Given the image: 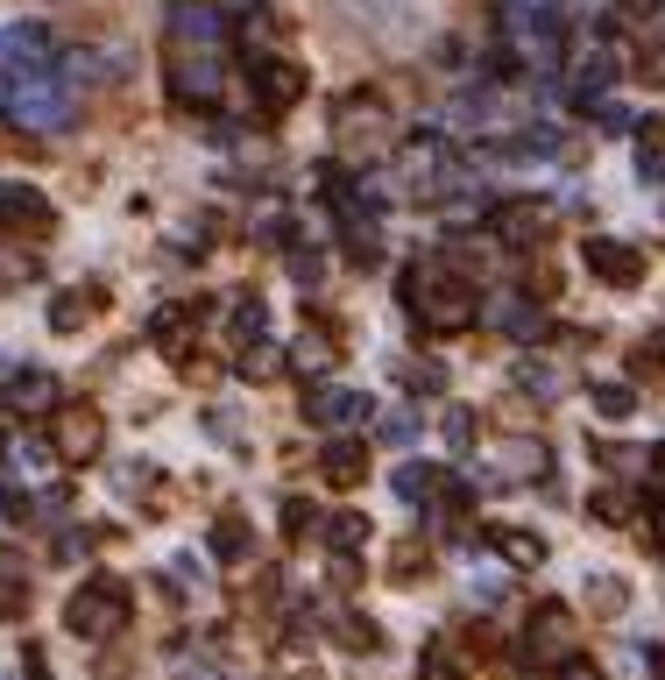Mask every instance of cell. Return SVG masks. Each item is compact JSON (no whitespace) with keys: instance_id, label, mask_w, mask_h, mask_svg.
<instances>
[{"instance_id":"42","label":"cell","mask_w":665,"mask_h":680,"mask_svg":"<svg viewBox=\"0 0 665 680\" xmlns=\"http://www.w3.org/2000/svg\"><path fill=\"white\" fill-rule=\"evenodd\" d=\"M467 433H475V418H467V412L446 418V440H454V446H467Z\"/></svg>"},{"instance_id":"1","label":"cell","mask_w":665,"mask_h":680,"mask_svg":"<svg viewBox=\"0 0 665 680\" xmlns=\"http://www.w3.org/2000/svg\"><path fill=\"white\" fill-rule=\"evenodd\" d=\"M404 305H410V319H425L433 334H460V326H475V319H482L475 284L454 277L446 263H418V269H404Z\"/></svg>"},{"instance_id":"28","label":"cell","mask_w":665,"mask_h":680,"mask_svg":"<svg viewBox=\"0 0 665 680\" xmlns=\"http://www.w3.org/2000/svg\"><path fill=\"white\" fill-rule=\"evenodd\" d=\"M332 638H340L347 652H376V645H383V631H376V624H361V617H340V631H332Z\"/></svg>"},{"instance_id":"3","label":"cell","mask_w":665,"mask_h":680,"mask_svg":"<svg viewBox=\"0 0 665 680\" xmlns=\"http://www.w3.org/2000/svg\"><path fill=\"white\" fill-rule=\"evenodd\" d=\"M64 617H71V631H78V638L107 645V638L128 624V589H121L113 574H100V581H86V589L71 595V610H64Z\"/></svg>"},{"instance_id":"17","label":"cell","mask_w":665,"mask_h":680,"mask_svg":"<svg viewBox=\"0 0 665 680\" xmlns=\"http://www.w3.org/2000/svg\"><path fill=\"white\" fill-rule=\"evenodd\" d=\"M482 319H488V326H503L510 341H538V305H532V298H517V290L488 298V305H482Z\"/></svg>"},{"instance_id":"26","label":"cell","mask_w":665,"mask_h":680,"mask_svg":"<svg viewBox=\"0 0 665 680\" xmlns=\"http://www.w3.org/2000/svg\"><path fill=\"white\" fill-rule=\"evenodd\" d=\"M397 376H404V391H418V397H425V391H446V368H439V362H404Z\"/></svg>"},{"instance_id":"41","label":"cell","mask_w":665,"mask_h":680,"mask_svg":"<svg viewBox=\"0 0 665 680\" xmlns=\"http://www.w3.org/2000/svg\"><path fill=\"white\" fill-rule=\"evenodd\" d=\"M559 680H602V673L588 667V659H574V652H566V667H559Z\"/></svg>"},{"instance_id":"34","label":"cell","mask_w":665,"mask_h":680,"mask_svg":"<svg viewBox=\"0 0 665 680\" xmlns=\"http://www.w3.org/2000/svg\"><path fill=\"white\" fill-rule=\"evenodd\" d=\"M588 595H595V610H623V602H631V589H623V581H588Z\"/></svg>"},{"instance_id":"24","label":"cell","mask_w":665,"mask_h":680,"mask_svg":"<svg viewBox=\"0 0 665 680\" xmlns=\"http://www.w3.org/2000/svg\"><path fill=\"white\" fill-rule=\"evenodd\" d=\"M488 546H496L503 560H517V568H538V560H545V539L538 532H488Z\"/></svg>"},{"instance_id":"12","label":"cell","mask_w":665,"mask_h":680,"mask_svg":"<svg viewBox=\"0 0 665 680\" xmlns=\"http://www.w3.org/2000/svg\"><path fill=\"white\" fill-rule=\"evenodd\" d=\"M488 227H496L503 248H538L545 242V206L538 199H503L496 213H488Z\"/></svg>"},{"instance_id":"10","label":"cell","mask_w":665,"mask_h":680,"mask_svg":"<svg viewBox=\"0 0 665 680\" xmlns=\"http://www.w3.org/2000/svg\"><path fill=\"white\" fill-rule=\"evenodd\" d=\"M332 128H340V142H355V149L368 142V149H376L383 135H389V114H383L376 92H347L340 114H332Z\"/></svg>"},{"instance_id":"36","label":"cell","mask_w":665,"mask_h":680,"mask_svg":"<svg viewBox=\"0 0 665 680\" xmlns=\"http://www.w3.org/2000/svg\"><path fill=\"white\" fill-rule=\"evenodd\" d=\"M588 518H602V524H623L631 511H623V490H602L595 503H588Z\"/></svg>"},{"instance_id":"33","label":"cell","mask_w":665,"mask_h":680,"mask_svg":"<svg viewBox=\"0 0 665 680\" xmlns=\"http://www.w3.org/2000/svg\"><path fill=\"white\" fill-rule=\"evenodd\" d=\"M425 680H467V673L454 667V645H433V652H425Z\"/></svg>"},{"instance_id":"15","label":"cell","mask_w":665,"mask_h":680,"mask_svg":"<svg viewBox=\"0 0 665 680\" xmlns=\"http://www.w3.org/2000/svg\"><path fill=\"white\" fill-rule=\"evenodd\" d=\"M524 652H532V659H566V652H574V624H566L559 602H545V610L532 617V631H524Z\"/></svg>"},{"instance_id":"7","label":"cell","mask_w":665,"mask_h":680,"mask_svg":"<svg viewBox=\"0 0 665 680\" xmlns=\"http://www.w3.org/2000/svg\"><path fill=\"white\" fill-rule=\"evenodd\" d=\"M248 79H256V107L262 114H290L305 100V65H298V57H256Z\"/></svg>"},{"instance_id":"25","label":"cell","mask_w":665,"mask_h":680,"mask_svg":"<svg viewBox=\"0 0 665 680\" xmlns=\"http://www.w3.org/2000/svg\"><path fill=\"white\" fill-rule=\"evenodd\" d=\"M212 553H220V560H241V553H248V524H241V518H220V524H212Z\"/></svg>"},{"instance_id":"37","label":"cell","mask_w":665,"mask_h":680,"mask_svg":"<svg viewBox=\"0 0 665 680\" xmlns=\"http://www.w3.org/2000/svg\"><path fill=\"white\" fill-rule=\"evenodd\" d=\"M631 14H637V22H644V29H652L658 43H665V0H631Z\"/></svg>"},{"instance_id":"30","label":"cell","mask_w":665,"mask_h":680,"mask_svg":"<svg viewBox=\"0 0 665 680\" xmlns=\"http://www.w3.org/2000/svg\"><path fill=\"white\" fill-rule=\"evenodd\" d=\"M185 326H191V313H185V305H163V313H156V319H149V334H156V341H170V347H178V334H185Z\"/></svg>"},{"instance_id":"6","label":"cell","mask_w":665,"mask_h":680,"mask_svg":"<svg viewBox=\"0 0 665 680\" xmlns=\"http://www.w3.org/2000/svg\"><path fill=\"white\" fill-rule=\"evenodd\" d=\"M227 14L220 0H170V50H220Z\"/></svg>"},{"instance_id":"38","label":"cell","mask_w":665,"mask_h":680,"mask_svg":"<svg viewBox=\"0 0 665 680\" xmlns=\"http://www.w3.org/2000/svg\"><path fill=\"white\" fill-rule=\"evenodd\" d=\"M319 256H305V248H290V277H298V284H319Z\"/></svg>"},{"instance_id":"14","label":"cell","mask_w":665,"mask_h":680,"mask_svg":"<svg viewBox=\"0 0 665 680\" xmlns=\"http://www.w3.org/2000/svg\"><path fill=\"white\" fill-rule=\"evenodd\" d=\"M397 185H404V191H446V149H439V142H404Z\"/></svg>"},{"instance_id":"8","label":"cell","mask_w":665,"mask_h":680,"mask_svg":"<svg viewBox=\"0 0 665 680\" xmlns=\"http://www.w3.org/2000/svg\"><path fill=\"white\" fill-rule=\"evenodd\" d=\"M580 263L595 269V284H616V290L644 284V256H637L631 242H616V235H588V248H580Z\"/></svg>"},{"instance_id":"19","label":"cell","mask_w":665,"mask_h":680,"mask_svg":"<svg viewBox=\"0 0 665 680\" xmlns=\"http://www.w3.org/2000/svg\"><path fill=\"white\" fill-rule=\"evenodd\" d=\"M566 383H574V376H566L559 362H532V355L517 362V391H524V397H538V404H553Z\"/></svg>"},{"instance_id":"20","label":"cell","mask_w":665,"mask_h":680,"mask_svg":"<svg viewBox=\"0 0 665 680\" xmlns=\"http://www.w3.org/2000/svg\"><path fill=\"white\" fill-rule=\"evenodd\" d=\"M100 305H107V290H64V298L50 305V326H57V334H78Z\"/></svg>"},{"instance_id":"21","label":"cell","mask_w":665,"mask_h":680,"mask_svg":"<svg viewBox=\"0 0 665 680\" xmlns=\"http://www.w3.org/2000/svg\"><path fill=\"white\" fill-rule=\"evenodd\" d=\"M637 178L644 185H665V121H652L637 135Z\"/></svg>"},{"instance_id":"31","label":"cell","mask_w":665,"mask_h":680,"mask_svg":"<svg viewBox=\"0 0 665 680\" xmlns=\"http://www.w3.org/2000/svg\"><path fill=\"white\" fill-rule=\"evenodd\" d=\"M298 368H305V376H311V368H332V341L326 334H305L298 341Z\"/></svg>"},{"instance_id":"39","label":"cell","mask_w":665,"mask_h":680,"mask_svg":"<svg viewBox=\"0 0 665 680\" xmlns=\"http://www.w3.org/2000/svg\"><path fill=\"white\" fill-rule=\"evenodd\" d=\"M305 524H311V511H305V496H290V503H284V532H290V539H305Z\"/></svg>"},{"instance_id":"9","label":"cell","mask_w":665,"mask_h":680,"mask_svg":"<svg viewBox=\"0 0 665 680\" xmlns=\"http://www.w3.org/2000/svg\"><path fill=\"white\" fill-rule=\"evenodd\" d=\"M50 199L29 185H0V235H50Z\"/></svg>"},{"instance_id":"11","label":"cell","mask_w":665,"mask_h":680,"mask_svg":"<svg viewBox=\"0 0 665 680\" xmlns=\"http://www.w3.org/2000/svg\"><path fill=\"white\" fill-rule=\"evenodd\" d=\"M50 50H57V36L43 22H8L0 29V71H36V65H50Z\"/></svg>"},{"instance_id":"5","label":"cell","mask_w":665,"mask_h":680,"mask_svg":"<svg viewBox=\"0 0 665 680\" xmlns=\"http://www.w3.org/2000/svg\"><path fill=\"white\" fill-rule=\"evenodd\" d=\"M170 100L178 107L220 100V50H170Z\"/></svg>"},{"instance_id":"35","label":"cell","mask_w":665,"mask_h":680,"mask_svg":"<svg viewBox=\"0 0 665 680\" xmlns=\"http://www.w3.org/2000/svg\"><path fill=\"white\" fill-rule=\"evenodd\" d=\"M595 114H602V135H631V128H637V121H631V107H623V100H602Z\"/></svg>"},{"instance_id":"4","label":"cell","mask_w":665,"mask_h":680,"mask_svg":"<svg viewBox=\"0 0 665 680\" xmlns=\"http://www.w3.org/2000/svg\"><path fill=\"white\" fill-rule=\"evenodd\" d=\"M475 490H517V482H545V446L538 440H503L467 469Z\"/></svg>"},{"instance_id":"13","label":"cell","mask_w":665,"mask_h":680,"mask_svg":"<svg viewBox=\"0 0 665 680\" xmlns=\"http://www.w3.org/2000/svg\"><path fill=\"white\" fill-rule=\"evenodd\" d=\"M100 412H92V404H64V412H57V454L64 461H86V454H100Z\"/></svg>"},{"instance_id":"27","label":"cell","mask_w":665,"mask_h":680,"mask_svg":"<svg viewBox=\"0 0 665 680\" xmlns=\"http://www.w3.org/2000/svg\"><path fill=\"white\" fill-rule=\"evenodd\" d=\"M595 412H602V418H631V412H637L631 383H602V391H595Z\"/></svg>"},{"instance_id":"2","label":"cell","mask_w":665,"mask_h":680,"mask_svg":"<svg viewBox=\"0 0 665 680\" xmlns=\"http://www.w3.org/2000/svg\"><path fill=\"white\" fill-rule=\"evenodd\" d=\"M71 86L57 79L50 65H36V71H0V114H8L14 128H36V135H57V128H71Z\"/></svg>"},{"instance_id":"32","label":"cell","mask_w":665,"mask_h":680,"mask_svg":"<svg viewBox=\"0 0 665 680\" xmlns=\"http://www.w3.org/2000/svg\"><path fill=\"white\" fill-rule=\"evenodd\" d=\"M277 362H284L277 347H256V341L241 347V376H277Z\"/></svg>"},{"instance_id":"22","label":"cell","mask_w":665,"mask_h":680,"mask_svg":"<svg viewBox=\"0 0 665 680\" xmlns=\"http://www.w3.org/2000/svg\"><path fill=\"white\" fill-rule=\"evenodd\" d=\"M50 397H57L50 376H14L8 383V412H50Z\"/></svg>"},{"instance_id":"18","label":"cell","mask_w":665,"mask_h":680,"mask_svg":"<svg viewBox=\"0 0 665 680\" xmlns=\"http://www.w3.org/2000/svg\"><path fill=\"white\" fill-rule=\"evenodd\" d=\"M319 475H326V490H355V482H368V446L332 440V446H326V461H319Z\"/></svg>"},{"instance_id":"16","label":"cell","mask_w":665,"mask_h":680,"mask_svg":"<svg viewBox=\"0 0 665 680\" xmlns=\"http://www.w3.org/2000/svg\"><path fill=\"white\" fill-rule=\"evenodd\" d=\"M305 418H311V425H355V418H368V397H361V391H340V383H326V391L305 397Z\"/></svg>"},{"instance_id":"23","label":"cell","mask_w":665,"mask_h":680,"mask_svg":"<svg viewBox=\"0 0 665 680\" xmlns=\"http://www.w3.org/2000/svg\"><path fill=\"white\" fill-rule=\"evenodd\" d=\"M319 539H326L332 553H355L361 539H368V518H361V511H340V518H326V524H319Z\"/></svg>"},{"instance_id":"29","label":"cell","mask_w":665,"mask_h":680,"mask_svg":"<svg viewBox=\"0 0 665 680\" xmlns=\"http://www.w3.org/2000/svg\"><path fill=\"white\" fill-rule=\"evenodd\" d=\"M433 490H439V469H418V461H410V469H397V496L418 503V496H433Z\"/></svg>"},{"instance_id":"40","label":"cell","mask_w":665,"mask_h":680,"mask_svg":"<svg viewBox=\"0 0 665 680\" xmlns=\"http://www.w3.org/2000/svg\"><path fill=\"white\" fill-rule=\"evenodd\" d=\"M410 433H418V418H410V412H389L383 418V440H410Z\"/></svg>"}]
</instances>
